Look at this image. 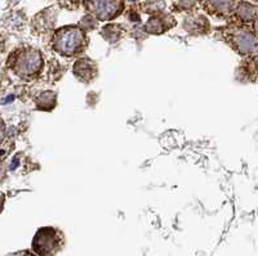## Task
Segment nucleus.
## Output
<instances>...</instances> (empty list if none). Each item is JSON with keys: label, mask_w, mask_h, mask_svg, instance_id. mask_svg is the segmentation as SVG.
Returning <instances> with one entry per match:
<instances>
[{"label": "nucleus", "mask_w": 258, "mask_h": 256, "mask_svg": "<svg viewBox=\"0 0 258 256\" xmlns=\"http://www.w3.org/2000/svg\"><path fill=\"white\" fill-rule=\"evenodd\" d=\"M52 49L64 58L82 54L88 45L87 31L80 26H64L54 30L50 38Z\"/></svg>", "instance_id": "1"}, {"label": "nucleus", "mask_w": 258, "mask_h": 256, "mask_svg": "<svg viewBox=\"0 0 258 256\" xmlns=\"http://www.w3.org/2000/svg\"><path fill=\"white\" fill-rule=\"evenodd\" d=\"M8 67L21 79L32 80L43 71L44 59L40 50L35 48H18L9 55Z\"/></svg>", "instance_id": "2"}, {"label": "nucleus", "mask_w": 258, "mask_h": 256, "mask_svg": "<svg viewBox=\"0 0 258 256\" xmlns=\"http://www.w3.org/2000/svg\"><path fill=\"white\" fill-rule=\"evenodd\" d=\"M222 36L230 47L243 57L258 53V36L245 25H232L222 30Z\"/></svg>", "instance_id": "3"}, {"label": "nucleus", "mask_w": 258, "mask_h": 256, "mask_svg": "<svg viewBox=\"0 0 258 256\" xmlns=\"http://www.w3.org/2000/svg\"><path fill=\"white\" fill-rule=\"evenodd\" d=\"M63 246V236L53 227H44L32 239V250L39 256H54Z\"/></svg>", "instance_id": "4"}, {"label": "nucleus", "mask_w": 258, "mask_h": 256, "mask_svg": "<svg viewBox=\"0 0 258 256\" xmlns=\"http://www.w3.org/2000/svg\"><path fill=\"white\" fill-rule=\"evenodd\" d=\"M84 9L88 15L98 21H112L123 13L124 0H83Z\"/></svg>", "instance_id": "5"}, {"label": "nucleus", "mask_w": 258, "mask_h": 256, "mask_svg": "<svg viewBox=\"0 0 258 256\" xmlns=\"http://www.w3.org/2000/svg\"><path fill=\"white\" fill-rule=\"evenodd\" d=\"M177 25V21L172 15H167V13L161 12L156 13V15H151L149 20L145 24L144 30L145 32L150 34V35H161L174 27Z\"/></svg>", "instance_id": "6"}, {"label": "nucleus", "mask_w": 258, "mask_h": 256, "mask_svg": "<svg viewBox=\"0 0 258 256\" xmlns=\"http://www.w3.org/2000/svg\"><path fill=\"white\" fill-rule=\"evenodd\" d=\"M203 9L217 18H227L234 15L238 0H200Z\"/></svg>", "instance_id": "7"}, {"label": "nucleus", "mask_w": 258, "mask_h": 256, "mask_svg": "<svg viewBox=\"0 0 258 256\" xmlns=\"http://www.w3.org/2000/svg\"><path fill=\"white\" fill-rule=\"evenodd\" d=\"M73 72L79 81L84 82V84H91L98 75V66L89 57H82L74 63Z\"/></svg>", "instance_id": "8"}, {"label": "nucleus", "mask_w": 258, "mask_h": 256, "mask_svg": "<svg viewBox=\"0 0 258 256\" xmlns=\"http://www.w3.org/2000/svg\"><path fill=\"white\" fill-rule=\"evenodd\" d=\"M57 15H58L57 9L54 8H47L44 11H41L32 20V31L35 34H39V35L52 31L56 26Z\"/></svg>", "instance_id": "9"}, {"label": "nucleus", "mask_w": 258, "mask_h": 256, "mask_svg": "<svg viewBox=\"0 0 258 256\" xmlns=\"http://www.w3.org/2000/svg\"><path fill=\"white\" fill-rule=\"evenodd\" d=\"M182 27L194 36H203L211 31V22L204 15H188L183 20Z\"/></svg>", "instance_id": "10"}, {"label": "nucleus", "mask_w": 258, "mask_h": 256, "mask_svg": "<svg viewBox=\"0 0 258 256\" xmlns=\"http://www.w3.org/2000/svg\"><path fill=\"white\" fill-rule=\"evenodd\" d=\"M236 77L244 82H254L258 77V61L253 57H245L236 70Z\"/></svg>", "instance_id": "11"}, {"label": "nucleus", "mask_w": 258, "mask_h": 256, "mask_svg": "<svg viewBox=\"0 0 258 256\" xmlns=\"http://www.w3.org/2000/svg\"><path fill=\"white\" fill-rule=\"evenodd\" d=\"M234 16L241 25L250 24L257 17V8L248 2H239L235 8Z\"/></svg>", "instance_id": "12"}, {"label": "nucleus", "mask_w": 258, "mask_h": 256, "mask_svg": "<svg viewBox=\"0 0 258 256\" xmlns=\"http://www.w3.org/2000/svg\"><path fill=\"white\" fill-rule=\"evenodd\" d=\"M124 35H125V29L121 25L110 24L101 29V36L109 43H116L117 40L123 39Z\"/></svg>", "instance_id": "13"}, {"label": "nucleus", "mask_w": 258, "mask_h": 256, "mask_svg": "<svg viewBox=\"0 0 258 256\" xmlns=\"http://www.w3.org/2000/svg\"><path fill=\"white\" fill-rule=\"evenodd\" d=\"M56 93L52 91L43 92L40 96L36 98V107L40 111H52L56 107Z\"/></svg>", "instance_id": "14"}, {"label": "nucleus", "mask_w": 258, "mask_h": 256, "mask_svg": "<svg viewBox=\"0 0 258 256\" xmlns=\"http://www.w3.org/2000/svg\"><path fill=\"white\" fill-rule=\"evenodd\" d=\"M200 0H172V11L177 13H192Z\"/></svg>", "instance_id": "15"}, {"label": "nucleus", "mask_w": 258, "mask_h": 256, "mask_svg": "<svg viewBox=\"0 0 258 256\" xmlns=\"http://www.w3.org/2000/svg\"><path fill=\"white\" fill-rule=\"evenodd\" d=\"M164 9L165 0H147L146 3L142 4V11L149 16L164 12Z\"/></svg>", "instance_id": "16"}, {"label": "nucleus", "mask_w": 258, "mask_h": 256, "mask_svg": "<svg viewBox=\"0 0 258 256\" xmlns=\"http://www.w3.org/2000/svg\"><path fill=\"white\" fill-rule=\"evenodd\" d=\"M97 21L98 20H96L93 16L87 15L80 20L79 26L82 27L83 30H85V31H92V30H94L97 27Z\"/></svg>", "instance_id": "17"}, {"label": "nucleus", "mask_w": 258, "mask_h": 256, "mask_svg": "<svg viewBox=\"0 0 258 256\" xmlns=\"http://www.w3.org/2000/svg\"><path fill=\"white\" fill-rule=\"evenodd\" d=\"M62 7L68 9H77L79 7V0H62Z\"/></svg>", "instance_id": "18"}, {"label": "nucleus", "mask_w": 258, "mask_h": 256, "mask_svg": "<svg viewBox=\"0 0 258 256\" xmlns=\"http://www.w3.org/2000/svg\"><path fill=\"white\" fill-rule=\"evenodd\" d=\"M4 154L6 152H0V182L3 181L6 177V167H4Z\"/></svg>", "instance_id": "19"}, {"label": "nucleus", "mask_w": 258, "mask_h": 256, "mask_svg": "<svg viewBox=\"0 0 258 256\" xmlns=\"http://www.w3.org/2000/svg\"><path fill=\"white\" fill-rule=\"evenodd\" d=\"M4 135H6V125H4V121L0 119V144L3 143Z\"/></svg>", "instance_id": "20"}, {"label": "nucleus", "mask_w": 258, "mask_h": 256, "mask_svg": "<svg viewBox=\"0 0 258 256\" xmlns=\"http://www.w3.org/2000/svg\"><path fill=\"white\" fill-rule=\"evenodd\" d=\"M12 256H35V255L30 252V251H20V252L13 253Z\"/></svg>", "instance_id": "21"}, {"label": "nucleus", "mask_w": 258, "mask_h": 256, "mask_svg": "<svg viewBox=\"0 0 258 256\" xmlns=\"http://www.w3.org/2000/svg\"><path fill=\"white\" fill-rule=\"evenodd\" d=\"M252 24H253V27H252L253 31H254L255 34H257V36H258V16H257V17H255V20L253 21Z\"/></svg>", "instance_id": "22"}, {"label": "nucleus", "mask_w": 258, "mask_h": 256, "mask_svg": "<svg viewBox=\"0 0 258 256\" xmlns=\"http://www.w3.org/2000/svg\"><path fill=\"white\" fill-rule=\"evenodd\" d=\"M4 201H6V197L2 192H0V213L3 211V207H4Z\"/></svg>", "instance_id": "23"}, {"label": "nucleus", "mask_w": 258, "mask_h": 256, "mask_svg": "<svg viewBox=\"0 0 258 256\" xmlns=\"http://www.w3.org/2000/svg\"><path fill=\"white\" fill-rule=\"evenodd\" d=\"M3 50H4V44L3 41H2V39H0V54L3 53Z\"/></svg>", "instance_id": "24"}]
</instances>
